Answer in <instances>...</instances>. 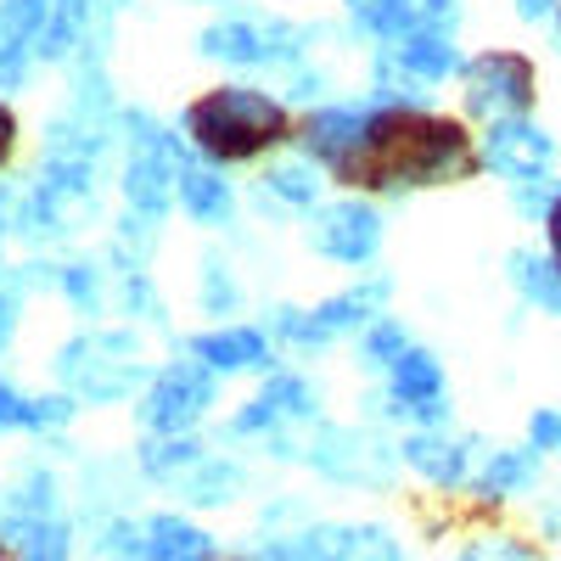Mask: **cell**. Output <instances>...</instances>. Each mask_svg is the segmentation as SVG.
<instances>
[{"label":"cell","mask_w":561,"mask_h":561,"mask_svg":"<svg viewBox=\"0 0 561 561\" xmlns=\"http://www.w3.org/2000/svg\"><path fill=\"white\" fill-rule=\"evenodd\" d=\"M478 169V152L466 129L455 118L421 113V107H377L365 118L359 147L337 163L343 185H444V180H466Z\"/></svg>","instance_id":"obj_1"},{"label":"cell","mask_w":561,"mask_h":561,"mask_svg":"<svg viewBox=\"0 0 561 561\" xmlns=\"http://www.w3.org/2000/svg\"><path fill=\"white\" fill-rule=\"evenodd\" d=\"M185 135L214 163H248L275 140H287V107L253 84H219L185 107Z\"/></svg>","instance_id":"obj_2"},{"label":"cell","mask_w":561,"mask_h":561,"mask_svg":"<svg viewBox=\"0 0 561 561\" xmlns=\"http://www.w3.org/2000/svg\"><path fill=\"white\" fill-rule=\"evenodd\" d=\"M466 107L478 118L500 124V118H523L534 102V62L517 51H483L466 62Z\"/></svg>","instance_id":"obj_3"},{"label":"cell","mask_w":561,"mask_h":561,"mask_svg":"<svg viewBox=\"0 0 561 561\" xmlns=\"http://www.w3.org/2000/svg\"><path fill=\"white\" fill-rule=\"evenodd\" d=\"M214 377L219 370H208L203 359H180V365L158 370V382L147 388V399H140V421H147L152 433H185L197 415H208Z\"/></svg>","instance_id":"obj_4"},{"label":"cell","mask_w":561,"mask_h":561,"mask_svg":"<svg viewBox=\"0 0 561 561\" xmlns=\"http://www.w3.org/2000/svg\"><path fill=\"white\" fill-rule=\"evenodd\" d=\"M180 147H174V135H163L152 118H135V152H129V180H124V192L140 214H163L174 197H180Z\"/></svg>","instance_id":"obj_5"},{"label":"cell","mask_w":561,"mask_h":561,"mask_svg":"<svg viewBox=\"0 0 561 561\" xmlns=\"http://www.w3.org/2000/svg\"><path fill=\"white\" fill-rule=\"evenodd\" d=\"M309 248L325 253V259H337V264H365V259H377V248H382V219H377V208H365V203L314 208Z\"/></svg>","instance_id":"obj_6"},{"label":"cell","mask_w":561,"mask_h":561,"mask_svg":"<svg viewBox=\"0 0 561 561\" xmlns=\"http://www.w3.org/2000/svg\"><path fill=\"white\" fill-rule=\"evenodd\" d=\"M382 298H388V275L365 280V287H348V293H337V298H325V304L309 309V314L287 309V314H280V332L298 337V343H325V337L348 332V325H365L370 314H377Z\"/></svg>","instance_id":"obj_7"},{"label":"cell","mask_w":561,"mask_h":561,"mask_svg":"<svg viewBox=\"0 0 561 561\" xmlns=\"http://www.w3.org/2000/svg\"><path fill=\"white\" fill-rule=\"evenodd\" d=\"M298 28L293 23H259V18H230L203 34V51L225 62H270V57H293L298 51Z\"/></svg>","instance_id":"obj_8"},{"label":"cell","mask_w":561,"mask_h":561,"mask_svg":"<svg viewBox=\"0 0 561 561\" xmlns=\"http://www.w3.org/2000/svg\"><path fill=\"white\" fill-rule=\"evenodd\" d=\"M483 158H489L500 174H511V180H528V174H545V169H550L556 140H550L539 124H528V118H500V124H489Z\"/></svg>","instance_id":"obj_9"},{"label":"cell","mask_w":561,"mask_h":561,"mask_svg":"<svg viewBox=\"0 0 561 561\" xmlns=\"http://www.w3.org/2000/svg\"><path fill=\"white\" fill-rule=\"evenodd\" d=\"M393 404L421 415V421L444 415V365L427 348H404L393 359Z\"/></svg>","instance_id":"obj_10"},{"label":"cell","mask_w":561,"mask_h":561,"mask_svg":"<svg viewBox=\"0 0 561 561\" xmlns=\"http://www.w3.org/2000/svg\"><path fill=\"white\" fill-rule=\"evenodd\" d=\"M214 556L219 545L197 523H180V517L140 523V561H214Z\"/></svg>","instance_id":"obj_11"},{"label":"cell","mask_w":561,"mask_h":561,"mask_svg":"<svg viewBox=\"0 0 561 561\" xmlns=\"http://www.w3.org/2000/svg\"><path fill=\"white\" fill-rule=\"evenodd\" d=\"M0 545H7L12 561H68V528L62 523H45V511H12L0 523Z\"/></svg>","instance_id":"obj_12"},{"label":"cell","mask_w":561,"mask_h":561,"mask_svg":"<svg viewBox=\"0 0 561 561\" xmlns=\"http://www.w3.org/2000/svg\"><path fill=\"white\" fill-rule=\"evenodd\" d=\"M365 118H370V113H359V107H320V113L304 124V147H309V158L337 169V163L359 147Z\"/></svg>","instance_id":"obj_13"},{"label":"cell","mask_w":561,"mask_h":561,"mask_svg":"<svg viewBox=\"0 0 561 561\" xmlns=\"http://www.w3.org/2000/svg\"><path fill=\"white\" fill-rule=\"evenodd\" d=\"M192 354L208 365V370H259L270 359V343L264 332H253V325H225V332H203L192 337Z\"/></svg>","instance_id":"obj_14"},{"label":"cell","mask_w":561,"mask_h":561,"mask_svg":"<svg viewBox=\"0 0 561 561\" xmlns=\"http://www.w3.org/2000/svg\"><path fill=\"white\" fill-rule=\"evenodd\" d=\"M51 7H57V0H0V62L39 57Z\"/></svg>","instance_id":"obj_15"},{"label":"cell","mask_w":561,"mask_h":561,"mask_svg":"<svg viewBox=\"0 0 561 561\" xmlns=\"http://www.w3.org/2000/svg\"><path fill=\"white\" fill-rule=\"evenodd\" d=\"M309 388L298 377H275L242 415H237V433H264V427H280V421H293V415H309Z\"/></svg>","instance_id":"obj_16"},{"label":"cell","mask_w":561,"mask_h":561,"mask_svg":"<svg viewBox=\"0 0 561 561\" xmlns=\"http://www.w3.org/2000/svg\"><path fill=\"white\" fill-rule=\"evenodd\" d=\"M393 57L404 62V73H415L421 84H433V79H449L460 68L455 57V45L438 34V28H410L404 39H393Z\"/></svg>","instance_id":"obj_17"},{"label":"cell","mask_w":561,"mask_h":561,"mask_svg":"<svg viewBox=\"0 0 561 561\" xmlns=\"http://www.w3.org/2000/svg\"><path fill=\"white\" fill-rule=\"evenodd\" d=\"M404 460H410L427 483H438V489H455V483L466 478V449L449 444V438H433V433L404 438Z\"/></svg>","instance_id":"obj_18"},{"label":"cell","mask_w":561,"mask_h":561,"mask_svg":"<svg viewBox=\"0 0 561 561\" xmlns=\"http://www.w3.org/2000/svg\"><path fill=\"white\" fill-rule=\"evenodd\" d=\"M68 415H73L68 399H28V393H18L12 382H0V433H12V427H28V433L62 427Z\"/></svg>","instance_id":"obj_19"},{"label":"cell","mask_w":561,"mask_h":561,"mask_svg":"<svg viewBox=\"0 0 561 561\" xmlns=\"http://www.w3.org/2000/svg\"><path fill=\"white\" fill-rule=\"evenodd\" d=\"M180 208L192 214L197 225H219L230 214V185L214 169H185L180 174Z\"/></svg>","instance_id":"obj_20"},{"label":"cell","mask_w":561,"mask_h":561,"mask_svg":"<svg viewBox=\"0 0 561 561\" xmlns=\"http://www.w3.org/2000/svg\"><path fill=\"white\" fill-rule=\"evenodd\" d=\"M511 280H517V293L539 309H556L561 314V270L556 259H534V253H511Z\"/></svg>","instance_id":"obj_21"},{"label":"cell","mask_w":561,"mask_h":561,"mask_svg":"<svg viewBox=\"0 0 561 561\" xmlns=\"http://www.w3.org/2000/svg\"><path fill=\"white\" fill-rule=\"evenodd\" d=\"M264 192H275L280 203H293V208H314V192H320L314 158H309V163H275V169L264 174Z\"/></svg>","instance_id":"obj_22"},{"label":"cell","mask_w":561,"mask_h":561,"mask_svg":"<svg viewBox=\"0 0 561 561\" xmlns=\"http://www.w3.org/2000/svg\"><path fill=\"white\" fill-rule=\"evenodd\" d=\"M539 472V455L534 449H500L483 472V494H517L528 478Z\"/></svg>","instance_id":"obj_23"},{"label":"cell","mask_w":561,"mask_h":561,"mask_svg":"<svg viewBox=\"0 0 561 561\" xmlns=\"http://www.w3.org/2000/svg\"><path fill=\"white\" fill-rule=\"evenodd\" d=\"M140 466H147V472H174V466H197V444L192 438H169V444H147V449H140Z\"/></svg>","instance_id":"obj_24"},{"label":"cell","mask_w":561,"mask_h":561,"mask_svg":"<svg viewBox=\"0 0 561 561\" xmlns=\"http://www.w3.org/2000/svg\"><path fill=\"white\" fill-rule=\"evenodd\" d=\"M404 348H410V343H404V325H399V320H377V325L365 332V359H370V365H393Z\"/></svg>","instance_id":"obj_25"},{"label":"cell","mask_w":561,"mask_h":561,"mask_svg":"<svg viewBox=\"0 0 561 561\" xmlns=\"http://www.w3.org/2000/svg\"><path fill=\"white\" fill-rule=\"evenodd\" d=\"M343 561H404V556H399V545H393L388 534L370 528V534H354V539H348Z\"/></svg>","instance_id":"obj_26"},{"label":"cell","mask_w":561,"mask_h":561,"mask_svg":"<svg viewBox=\"0 0 561 561\" xmlns=\"http://www.w3.org/2000/svg\"><path fill=\"white\" fill-rule=\"evenodd\" d=\"M556 197H561V192H556V180H550V174H528V180H517V203H523L528 214H550Z\"/></svg>","instance_id":"obj_27"},{"label":"cell","mask_w":561,"mask_h":561,"mask_svg":"<svg viewBox=\"0 0 561 561\" xmlns=\"http://www.w3.org/2000/svg\"><path fill=\"white\" fill-rule=\"evenodd\" d=\"M528 433H534L539 449H561V415H556V410H539V415L528 421Z\"/></svg>","instance_id":"obj_28"},{"label":"cell","mask_w":561,"mask_h":561,"mask_svg":"<svg viewBox=\"0 0 561 561\" xmlns=\"http://www.w3.org/2000/svg\"><path fill=\"white\" fill-rule=\"evenodd\" d=\"M545 230H550V259H556V270H561V197L550 203V214H545Z\"/></svg>","instance_id":"obj_29"},{"label":"cell","mask_w":561,"mask_h":561,"mask_svg":"<svg viewBox=\"0 0 561 561\" xmlns=\"http://www.w3.org/2000/svg\"><path fill=\"white\" fill-rule=\"evenodd\" d=\"M550 12H561V0H517V18H528V23H539Z\"/></svg>","instance_id":"obj_30"},{"label":"cell","mask_w":561,"mask_h":561,"mask_svg":"<svg viewBox=\"0 0 561 561\" xmlns=\"http://www.w3.org/2000/svg\"><path fill=\"white\" fill-rule=\"evenodd\" d=\"M12 140H18V118H12V107H0V163H7Z\"/></svg>","instance_id":"obj_31"},{"label":"cell","mask_w":561,"mask_h":561,"mask_svg":"<svg viewBox=\"0 0 561 561\" xmlns=\"http://www.w3.org/2000/svg\"><path fill=\"white\" fill-rule=\"evenodd\" d=\"M12 325H18V298H12V293H0V343L12 337Z\"/></svg>","instance_id":"obj_32"},{"label":"cell","mask_w":561,"mask_h":561,"mask_svg":"<svg viewBox=\"0 0 561 561\" xmlns=\"http://www.w3.org/2000/svg\"><path fill=\"white\" fill-rule=\"evenodd\" d=\"M230 561H287L280 550H248V556H230Z\"/></svg>","instance_id":"obj_33"}]
</instances>
